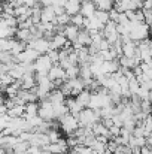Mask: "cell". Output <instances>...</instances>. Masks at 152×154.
<instances>
[{
	"label": "cell",
	"mask_w": 152,
	"mask_h": 154,
	"mask_svg": "<svg viewBox=\"0 0 152 154\" xmlns=\"http://www.w3.org/2000/svg\"><path fill=\"white\" fill-rule=\"evenodd\" d=\"M78 121H79V127H88V129H91L96 123L101 121L100 112L99 111H93L90 108H85L78 115Z\"/></svg>",
	"instance_id": "1"
},
{
	"label": "cell",
	"mask_w": 152,
	"mask_h": 154,
	"mask_svg": "<svg viewBox=\"0 0 152 154\" xmlns=\"http://www.w3.org/2000/svg\"><path fill=\"white\" fill-rule=\"evenodd\" d=\"M58 123H60V129H61L67 136L73 135V133L79 129L78 117H75V115H72V114H66L64 117H61V118L58 120Z\"/></svg>",
	"instance_id": "2"
},
{
	"label": "cell",
	"mask_w": 152,
	"mask_h": 154,
	"mask_svg": "<svg viewBox=\"0 0 152 154\" xmlns=\"http://www.w3.org/2000/svg\"><path fill=\"white\" fill-rule=\"evenodd\" d=\"M48 78L54 82L55 87H60V85H63V84L67 81L66 70H64L60 64H54V66L51 67V70L48 72Z\"/></svg>",
	"instance_id": "3"
},
{
	"label": "cell",
	"mask_w": 152,
	"mask_h": 154,
	"mask_svg": "<svg viewBox=\"0 0 152 154\" xmlns=\"http://www.w3.org/2000/svg\"><path fill=\"white\" fill-rule=\"evenodd\" d=\"M27 48H31L36 52H39L40 55H45L51 51V42L49 39H45V38H39V39H33L27 44Z\"/></svg>",
	"instance_id": "4"
},
{
	"label": "cell",
	"mask_w": 152,
	"mask_h": 154,
	"mask_svg": "<svg viewBox=\"0 0 152 154\" xmlns=\"http://www.w3.org/2000/svg\"><path fill=\"white\" fill-rule=\"evenodd\" d=\"M37 115L43 120V121H54L55 120V114H54V105L51 102H48L46 99L45 100H40L39 103V111H37Z\"/></svg>",
	"instance_id": "5"
},
{
	"label": "cell",
	"mask_w": 152,
	"mask_h": 154,
	"mask_svg": "<svg viewBox=\"0 0 152 154\" xmlns=\"http://www.w3.org/2000/svg\"><path fill=\"white\" fill-rule=\"evenodd\" d=\"M34 66V72L36 73H40V75H48V72L51 70V67L54 66L51 58L45 54V55H39V58L33 63Z\"/></svg>",
	"instance_id": "6"
},
{
	"label": "cell",
	"mask_w": 152,
	"mask_h": 154,
	"mask_svg": "<svg viewBox=\"0 0 152 154\" xmlns=\"http://www.w3.org/2000/svg\"><path fill=\"white\" fill-rule=\"evenodd\" d=\"M103 38H104L110 45H113L115 42L119 41V33L116 32V23L109 21V23L104 26V29H103Z\"/></svg>",
	"instance_id": "7"
},
{
	"label": "cell",
	"mask_w": 152,
	"mask_h": 154,
	"mask_svg": "<svg viewBox=\"0 0 152 154\" xmlns=\"http://www.w3.org/2000/svg\"><path fill=\"white\" fill-rule=\"evenodd\" d=\"M39 55H40V54L36 52L34 50L25 48L19 55L15 57V60H16V63H19V64H33V63L39 58Z\"/></svg>",
	"instance_id": "8"
},
{
	"label": "cell",
	"mask_w": 152,
	"mask_h": 154,
	"mask_svg": "<svg viewBox=\"0 0 152 154\" xmlns=\"http://www.w3.org/2000/svg\"><path fill=\"white\" fill-rule=\"evenodd\" d=\"M91 42H93V41H91L90 33H88L85 29H81L79 33H78L76 42H73V48H75V50H79V48H82V47H90Z\"/></svg>",
	"instance_id": "9"
},
{
	"label": "cell",
	"mask_w": 152,
	"mask_h": 154,
	"mask_svg": "<svg viewBox=\"0 0 152 154\" xmlns=\"http://www.w3.org/2000/svg\"><path fill=\"white\" fill-rule=\"evenodd\" d=\"M42 150H46V151H49L51 154H66L69 151V145H67L66 139H60L58 142L49 144L48 147H45V148H42Z\"/></svg>",
	"instance_id": "10"
},
{
	"label": "cell",
	"mask_w": 152,
	"mask_h": 154,
	"mask_svg": "<svg viewBox=\"0 0 152 154\" xmlns=\"http://www.w3.org/2000/svg\"><path fill=\"white\" fill-rule=\"evenodd\" d=\"M66 106H67V109H69V114H72V115H75V117H78L79 114H81V111H84L85 108L81 105V103L76 100V97H66Z\"/></svg>",
	"instance_id": "11"
},
{
	"label": "cell",
	"mask_w": 152,
	"mask_h": 154,
	"mask_svg": "<svg viewBox=\"0 0 152 154\" xmlns=\"http://www.w3.org/2000/svg\"><path fill=\"white\" fill-rule=\"evenodd\" d=\"M96 11H97V8H96V5L93 3V0H91V2H84V3H81V11H79V14H81L84 18H93V17L96 15Z\"/></svg>",
	"instance_id": "12"
},
{
	"label": "cell",
	"mask_w": 152,
	"mask_h": 154,
	"mask_svg": "<svg viewBox=\"0 0 152 154\" xmlns=\"http://www.w3.org/2000/svg\"><path fill=\"white\" fill-rule=\"evenodd\" d=\"M49 42H51V50L60 51V50H63V48H64V45L67 44V39H66V36H64V35H61V33H55Z\"/></svg>",
	"instance_id": "13"
},
{
	"label": "cell",
	"mask_w": 152,
	"mask_h": 154,
	"mask_svg": "<svg viewBox=\"0 0 152 154\" xmlns=\"http://www.w3.org/2000/svg\"><path fill=\"white\" fill-rule=\"evenodd\" d=\"M55 20H57V15H55L52 6L42 8V11H40V23H54L55 24Z\"/></svg>",
	"instance_id": "14"
},
{
	"label": "cell",
	"mask_w": 152,
	"mask_h": 154,
	"mask_svg": "<svg viewBox=\"0 0 152 154\" xmlns=\"http://www.w3.org/2000/svg\"><path fill=\"white\" fill-rule=\"evenodd\" d=\"M79 30L81 29H78L76 26H73V24H67L66 27H64V36H66V39L69 41V42H76V39H78V33H79Z\"/></svg>",
	"instance_id": "15"
},
{
	"label": "cell",
	"mask_w": 152,
	"mask_h": 154,
	"mask_svg": "<svg viewBox=\"0 0 152 154\" xmlns=\"http://www.w3.org/2000/svg\"><path fill=\"white\" fill-rule=\"evenodd\" d=\"M137 51V42L134 41H127L122 42V55L124 57H134V54Z\"/></svg>",
	"instance_id": "16"
},
{
	"label": "cell",
	"mask_w": 152,
	"mask_h": 154,
	"mask_svg": "<svg viewBox=\"0 0 152 154\" xmlns=\"http://www.w3.org/2000/svg\"><path fill=\"white\" fill-rule=\"evenodd\" d=\"M15 39L19 41V42H24V44L27 45L30 41L34 39V36H33V33H31L28 29H18V30H16V35H15Z\"/></svg>",
	"instance_id": "17"
},
{
	"label": "cell",
	"mask_w": 152,
	"mask_h": 154,
	"mask_svg": "<svg viewBox=\"0 0 152 154\" xmlns=\"http://www.w3.org/2000/svg\"><path fill=\"white\" fill-rule=\"evenodd\" d=\"M46 100H48V102H51L52 105H60V103L66 102V97H64V94H63V93H61L58 88H54L49 94H48Z\"/></svg>",
	"instance_id": "18"
},
{
	"label": "cell",
	"mask_w": 152,
	"mask_h": 154,
	"mask_svg": "<svg viewBox=\"0 0 152 154\" xmlns=\"http://www.w3.org/2000/svg\"><path fill=\"white\" fill-rule=\"evenodd\" d=\"M91 130H93V133H94V136H96V138H97V136H106V138L110 141V138H109V129H107L101 121L96 123V124L91 127Z\"/></svg>",
	"instance_id": "19"
},
{
	"label": "cell",
	"mask_w": 152,
	"mask_h": 154,
	"mask_svg": "<svg viewBox=\"0 0 152 154\" xmlns=\"http://www.w3.org/2000/svg\"><path fill=\"white\" fill-rule=\"evenodd\" d=\"M79 11H81V2H66V5H64V12H66L67 15L73 17V15L79 14Z\"/></svg>",
	"instance_id": "20"
},
{
	"label": "cell",
	"mask_w": 152,
	"mask_h": 154,
	"mask_svg": "<svg viewBox=\"0 0 152 154\" xmlns=\"http://www.w3.org/2000/svg\"><path fill=\"white\" fill-rule=\"evenodd\" d=\"M37 111H39V103L33 102V103H27L25 105V112H24V117L22 118H31V117H36L37 115Z\"/></svg>",
	"instance_id": "21"
},
{
	"label": "cell",
	"mask_w": 152,
	"mask_h": 154,
	"mask_svg": "<svg viewBox=\"0 0 152 154\" xmlns=\"http://www.w3.org/2000/svg\"><path fill=\"white\" fill-rule=\"evenodd\" d=\"M93 3L96 5L97 11H104V12H109L115 5L113 0H93Z\"/></svg>",
	"instance_id": "22"
},
{
	"label": "cell",
	"mask_w": 152,
	"mask_h": 154,
	"mask_svg": "<svg viewBox=\"0 0 152 154\" xmlns=\"http://www.w3.org/2000/svg\"><path fill=\"white\" fill-rule=\"evenodd\" d=\"M24 112H25V105H15L12 109L7 111V115L10 118H21L24 117Z\"/></svg>",
	"instance_id": "23"
},
{
	"label": "cell",
	"mask_w": 152,
	"mask_h": 154,
	"mask_svg": "<svg viewBox=\"0 0 152 154\" xmlns=\"http://www.w3.org/2000/svg\"><path fill=\"white\" fill-rule=\"evenodd\" d=\"M76 100L81 103L84 108H88V105H90V100H91V93L88 91V90H84L82 93H79L78 96H76Z\"/></svg>",
	"instance_id": "24"
},
{
	"label": "cell",
	"mask_w": 152,
	"mask_h": 154,
	"mask_svg": "<svg viewBox=\"0 0 152 154\" xmlns=\"http://www.w3.org/2000/svg\"><path fill=\"white\" fill-rule=\"evenodd\" d=\"M79 72H81L79 64H75V66H70L66 69V76H67V79H75V78H79Z\"/></svg>",
	"instance_id": "25"
},
{
	"label": "cell",
	"mask_w": 152,
	"mask_h": 154,
	"mask_svg": "<svg viewBox=\"0 0 152 154\" xmlns=\"http://www.w3.org/2000/svg\"><path fill=\"white\" fill-rule=\"evenodd\" d=\"M13 41H15V38H10V39H0V51L1 52H10L12 45H13Z\"/></svg>",
	"instance_id": "26"
},
{
	"label": "cell",
	"mask_w": 152,
	"mask_h": 154,
	"mask_svg": "<svg viewBox=\"0 0 152 154\" xmlns=\"http://www.w3.org/2000/svg\"><path fill=\"white\" fill-rule=\"evenodd\" d=\"M84 20H85V18H84L81 14H76V15L70 17V24L76 26L78 29H84Z\"/></svg>",
	"instance_id": "27"
},
{
	"label": "cell",
	"mask_w": 152,
	"mask_h": 154,
	"mask_svg": "<svg viewBox=\"0 0 152 154\" xmlns=\"http://www.w3.org/2000/svg\"><path fill=\"white\" fill-rule=\"evenodd\" d=\"M55 24L57 26H61V27H66L67 24H70V15H67L66 12L63 15H58L57 20H55Z\"/></svg>",
	"instance_id": "28"
},
{
	"label": "cell",
	"mask_w": 152,
	"mask_h": 154,
	"mask_svg": "<svg viewBox=\"0 0 152 154\" xmlns=\"http://www.w3.org/2000/svg\"><path fill=\"white\" fill-rule=\"evenodd\" d=\"M46 135H48V138H49L51 144H55V142H58V141L61 139V133H60V130H57V129H51Z\"/></svg>",
	"instance_id": "29"
},
{
	"label": "cell",
	"mask_w": 152,
	"mask_h": 154,
	"mask_svg": "<svg viewBox=\"0 0 152 154\" xmlns=\"http://www.w3.org/2000/svg\"><path fill=\"white\" fill-rule=\"evenodd\" d=\"M99 21H100L103 26H106L109 23V12H104V11H96V15H94Z\"/></svg>",
	"instance_id": "30"
},
{
	"label": "cell",
	"mask_w": 152,
	"mask_h": 154,
	"mask_svg": "<svg viewBox=\"0 0 152 154\" xmlns=\"http://www.w3.org/2000/svg\"><path fill=\"white\" fill-rule=\"evenodd\" d=\"M139 88H140V84H139V81H137L136 78H133V79L128 81V90H130L131 96H133V94H137Z\"/></svg>",
	"instance_id": "31"
},
{
	"label": "cell",
	"mask_w": 152,
	"mask_h": 154,
	"mask_svg": "<svg viewBox=\"0 0 152 154\" xmlns=\"http://www.w3.org/2000/svg\"><path fill=\"white\" fill-rule=\"evenodd\" d=\"M48 57L51 58V61H52V64H58V61H60V52L55 51V50H51L48 54H46Z\"/></svg>",
	"instance_id": "32"
},
{
	"label": "cell",
	"mask_w": 152,
	"mask_h": 154,
	"mask_svg": "<svg viewBox=\"0 0 152 154\" xmlns=\"http://www.w3.org/2000/svg\"><path fill=\"white\" fill-rule=\"evenodd\" d=\"M9 121H10V117L9 115H4V117L0 118V132H3L9 126Z\"/></svg>",
	"instance_id": "33"
},
{
	"label": "cell",
	"mask_w": 152,
	"mask_h": 154,
	"mask_svg": "<svg viewBox=\"0 0 152 154\" xmlns=\"http://www.w3.org/2000/svg\"><path fill=\"white\" fill-rule=\"evenodd\" d=\"M118 18H119V12L115 11L113 8L109 11V21H113V23H118Z\"/></svg>",
	"instance_id": "34"
},
{
	"label": "cell",
	"mask_w": 152,
	"mask_h": 154,
	"mask_svg": "<svg viewBox=\"0 0 152 154\" xmlns=\"http://www.w3.org/2000/svg\"><path fill=\"white\" fill-rule=\"evenodd\" d=\"M107 50H110V44L106 41V39H103L100 42V45H99V52L100 51H107Z\"/></svg>",
	"instance_id": "35"
},
{
	"label": "cell",
	"mask_w": 152,
	"mask_h": 154,
	"mask_svg": "<svg viewBox=\"0 0 152 154\" xmlns=\"http://www.w3.org/2000/svg\"><path fill=\"white\" fill-rule=\"evenodd\" d=\"M124 14H125V17L128 18V21H130V23L136 21V11H125Z\"/></svg>",
	"instance_id": "36"
},
{
	"label": "cell",
	"mask_w": 152,
	"mask_h": 154,
	"mask_svg": "<svg viewBox=\"0 0 152 154\" xmlns=\"http://www.w3.org/2000/svg\"><path fill=\"white\" fill-rule=\"evenodd\" d=\"M24 5L25 6H28V8H36V6H40L39 5V0H24Z\"/></svg>",
	"instance_id": "37"
},
{
	"label": "cell",
	"mask_w": 152,
	"mask_h": 154,
	"mask_svg": "<svg viewBox=\"0 0 152 154\" xmlns=\"http://www.w3.org/2000/svg\"><path fill=\"white\" fill-rule=\"evenodd\" d=\"M52 3H54V0H39V5H40L42 8H48V6H52Z\"/></svg>",
	"instance_id": "38"
},
{
	"label": "cell",
	"mask_w": 152,
	"mask_h": 154,
	"mask_svg": "<svg viewBox=\"0 0 152 154\" xmlns=\"http://www.w3.org/2000/svg\"><path fill=\"white\" fill-rule=\"evenodd\" d=\"M67 2H81V0H67Z\"/></svg>",
	"instance_id": "39"
},
{
	"label": "cell",
	"mask_w": 152,
	"mask_h": 154,
	"mask_svg": "<svg viewBox=\"0 0 152 154\" xmlns=\"http://www.w3.org/2000/svg\"><path fill=\"white\" fill-rule=\"evenodd\" d=\"M66 154H75V153H73V151H67Z\"/></svg>",
	"instance_id": "40"
},
{
	"label": "cell",
	"mask_w": 152,
	"mask_h": 154,
	"mask_svg": "<svg viewBox=\"0 0 152 154\" xmlns=\"http://www.w3.org/2000/svg\"><path fill=\"white\" fill-rule=\"evenodd\" d=\"M118 2H121V0H113V3H118Z\"/></svg>",
	"instance_id": "41"
},
{
	"label": "cell",
	"mask_w": 152,
	"mask_h": 154,
	"mask_svg": "<svg viewBox=\"0 0 152 154\" xmlns=\"http://www.w3.org/2000/svg\"><path fill=\"white\" fill-rule=\"evenodd\" d=\"M151 109H152V100H151Z\"/></svg>",
	"instance_id": "42"
}]
</instances>
